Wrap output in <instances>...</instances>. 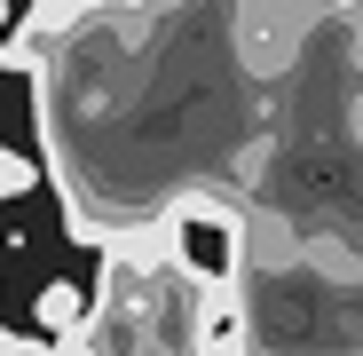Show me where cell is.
I'll use <instances>...</instances> for the list:
<instances>
[{
  "label": "cell",
  "mask_w": 363,
  "mask_h": 356,
  "mask_svg": "<svg viewBox=\"0 0 363 356\" xmlns=\"http://www.w3.org/2000/svg\"><path fill=\"white\" fill-rule=\"evenodd\" d=\"M158 237H166V269L198 293H237L245 277V214L213 190H182L166 214H158Z\"/></svg>",
  "instance_id": "1"
},
{
  "label": "cell",
  "mask_w": 363,
  "mask_h": 356,
  "mask_svg": "<svg viewBox=\"0 0 363 356\" xmlns=\"http://www.w3.org/2000/svg\"><path fill=\"white\" fill-rule=\"evenodd\" d=\"M32 309H40V340L64 348V340L87 325V293H79L72 277H55V285H40V301H32Z\"/></svg>",
  "instance_id": "2"
},
{
  "label": "cell",
  "mask_w": 363,
  "mask_h": 356,
  "mask_svg": "<svg viewBox=\"0 0 363 356\" xmlns=\"http://www.w3.org/2000/svg\"><path fill=\"white\" fill-rule=\"evenodd\" d=\"M40 174H32V158H16V151H0V198H16V190H32Z\"/></svg>",
  "instance_id": "3"
},
{
  "label": "cell",
  "mask_w": 363,
  "mask_h": 356,
  "mask_svg": "<svg viewBox=\"0 0 363 356\" xmlns=\"http://www.w3.org/2000/svg\"><path fill=\"white\" fill-rule=\"evenodd\" d=\"M0 356H55V340H40V333H9V325H0Z\"/></svg>",
  "instance_id": "4"
},
{
  "label": "cell",
  "mask_w": 363,
  "mask_h": 356,
  "mask_svg": "<svg viewBox=\"0 0 363 356\" xmlns=\"http://www.w3.org/2000/svg\"><path fill=\"white\" fill-rule=\"evenodd\" d=\"M103 9H143V0H103Z\"/></svg>",
  "instance_id": "5"
}]
</instances>
